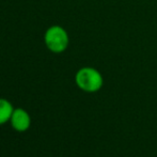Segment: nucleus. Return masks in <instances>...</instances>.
<instances>
[{"label": "nucleus", "mask_w": 157, "mask_h": 157, "mask_svg": "<svg viewBox=\"0 0 157 157\" xmlns=\"http://www.w3.org/2000/svg\"><path fill=\"white\" fill-rule=\"evenodd\" d=\"M14 111L12 103L6 98L0 97V126L10 122V119Z\"/></svg>", "instance_id": "obj_4"}, {"label": "nucleus", "mask_w": 157, "mask_h": 157, "mask_svg": "<svg viewBox=\"0 0 157 157\" xmlns=\"http://www.w3.org/2000/svg\"><path fill=\"white\" fill-rule=\"evenodd\" d=\"M77 87L87 93H95L104 86V78L98 70L91 66H85L77 71L75 75Z\"/></svg>", "instance_id": "obj_1"}, {"label": "nucleus", "mask_w": 157, "mask_h": 157, "mask_svg": "<svg viewBox=\"0 0 157 157\" xmlns=\"http://www.w3.org/2000/svg\"><path fill=\"white\" fill-rule=\"evenodd\" d=\"M11 126L14 130L18 132H27L31 126V117L29 112L24 108H14V111L10 119Z\"/></svg>", "instance_id": "obj_3"}, {"label": "nucleus", "mask_w": 157, "mask_h": 157, "mask_svg": "<svg viewBox=\"0 0 157 157\" xmlns=\"http://www.w3.org/2000/svg\"><path fill=\"white\" fill-rule=\"evenodd\" d=\"M45 45L54 54H61L68 47L70 37L66 30L61 26H52L45 32Z\"/></svg>", "instance_id": "obj_2"}]
</instances>
